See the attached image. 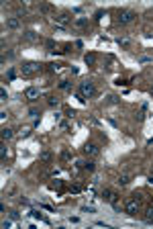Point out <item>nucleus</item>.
<instances>
[{
  "mask_svg": "<svg viewBox=\"0 0 153 229\" xmlns=\"http://www.w3.org/2000/svg\"><path fill=\"white\" fill-rule=\"evenodd\" d=\"M25 39H27V41H37V39H39V33H35V31H27V33H25Z\"/></svg>",
  "mask_w": 153,
  "mask_h": 229,
  "instance_id": "f8f14e48",
  "label": "nucleus"
},
{
  "mask_svg": "<svg viewBox=\"0 0 153 229\" xmlns=\"http://www.w3.org/2000/svg\"><path fill=\"white\" fill-rule=\"evenodd\" d=\"M126 213L131 217H135L139 213V201H137V198H131V201L126 202Z\"/></svg>",
  "mask_w": 153,
  "mask_h": 229,
  "instance_id": "39448f33",
  "label": "nucleus"
},
{
  "mask_svg": "<svg viewBox=\"0 0 153 229\" xmlns=\"http://www.w3.org/2000/svg\"><path fill=\"white\" fill-rule=\"evenodd\" d=\"M135 16H137V13L135 10H131V8H125V10H120L119 16H116V20H119L120 25H129V23H133Z\"/></svg>",
  "mask_w": 153,
  "mask_h": 229,
  "instance_id": "f03ea898",
  "label": "nucleus"
},
{
  "mask_svg": "<svg viewBox=\"0 0 153 229\" xmlns=\"http://www.w3.org/2000/svg\"><path fill=\"white\" fill-rule=\"evenodd\" d=\"M55 20H57V23H61V25H67L72 19H69V13H59L57 16H55Z\"/></svg>",
  "mask_w": 153,
  "mask_h": 229,
  "instance_id": "6e6552de",
  "label": "nucleus"
},
{
  "mask_svg": "<svg viewBox=\"0 0 153 229\" xmlns=\"http://www.w3.org/2000/svg\"><path fill=\"white\" fill-rule=\"evenodd\" d=\"M80 94L84 96V98H92V96H96V88H94L92 82H82L80 84Z\"/></svg>",
  "mask_w": 153,
  "mask_h": 229,
  "instance_id": "7ed1b4c3",
  "label": "nucleus"
},
{
  "mask_svg": "<svg viewBox=\"0 0 153 229\" xmlns=\"http://www.w3.org/2000/svg\"><path fill=\"white\" fill-rule=\"evenodd\" d=\"M106 98H108V102H110V104H116V102H119V98H116L114 94H108Z\"/></svg>",
  "mask_w": 153,
  "mask_h": 229,
  "instance_id": "aec40b11",
  "label": "nucleus"
},
{
  "mask_svg": "<svg viewBox=\"0 0 153 229\" xmlns=\"http://www.w3.org/2000/svg\"><path fill=\"white\" fill-rule=\"evenodd\" d=\"M116 192H114V190H110V188H104L102 190V194H100V198H102V201L104 202H116Z\"/></svg>",
  "mask_w": 153,
  "mask_h": 229,
  "instance_id": "20e7f679",
  "label": "nucleus"
},
{
  "mask_svg": "<svg viewBox=\"0 0 153 229\" xmlns=\"http://www.w3.org/2000/svg\"><path fill=\"white\" fill-rule=\"evenodd\" d=\"M6 154H8V151H6V147H0V158H2V160L6 158Z\"/></svg>",
  "mask_w": 153,
  "mask_h": 229,
  "instance_id": "b1692460",
  "label": "nucleus"
},
{
  "mask_svg": "<svg viewBox=\"0 0 153 229\" xmlns=\"http://www.w3.org/2000/svg\"><path fill=\"white\" fill-rule=\"evenodd\" d=\"M39 88H35V86H31V88H27V90H25V96H27V100H37V98H39Z\"/></svg>",
  "mask_w": 153,
  "mask_h": 229,
  "instance_id": "0eeeda50",
  "label": "nucleus"
},
{
  "mask_svg": "<svg viewBox=\"0 0 153 229\" xmlns=\"http://www.w3.org/2000/svg\"><path fill=\"white\" fill-rule=\"evenodd\" d=\"M43 70V64H37V61H27V64H23L20 66V74L23 76H33L37 72Z\"/></svg>",
  "mask_w": 153,
  "mask_h": 229,
  "instance_id": "f257e3e1",
  "label": "nucleus"
},
{
  "mask_svg": "<svg viewBox=\"0 0 153 229\" xmlns=\"http://www.w3.org/2000/svg\"><path fill=\"white\" fill-rule=\"evenodd\" d=\"M39 111H37V108H31V111H29V117H35V119H37V117H39Z\"/></svg>",
  "mask_w": 153,
  "mask_h": 229,
  "instance_id": "412c9836",
  "label": "nucleus"
},
{
  "mask_svg": "<svg viewBox=\"0 0 153 229\" xmlns=\"http://www.w3.org/2000/svg\"><path fill=\"white\" fill-rule=\"evenodd\" d=\"M59 88H61V90H69V88H72V82H69V80H61L59 82Z\"/></svg>",
  "mask_w": 153,
  "mask_h": 229,
  "instance_id": "a211bd4d",
  "label": "nucleus"
},
{
  "mask_svg": "<svg viewBox=\"0 0 153 229\" xmlns=\"http://www.w3.org/2000/svg\"><path fill=\"white\" fill-rule=\"evenodd\" d=\"M45 47L49 49V51H53V47H55V43H53V39H47V43H45Z\"/></svg>",
  "mask_w": 153,
  "mask_h": 229,
  "instance_id": "6ab92c4d",
  "label": "nucleus"
},
{
  "mask_svg": "<svg viewBox=\"0 0 153 229\" xmlns=\"http://www.w3.org/2000/svg\"><path fill=\"white\" fill-rule=\"evenodd\" d=\"M151 94H153V88H151Z\"/></svg>",
  "mask_w": 153,
  "mask_h": 229,
  "instance_id": "2f4dec72",
  "label": "nucleus"
},
{
  "mask_svg": "<svg viewBox=\"0 0 153 229\" xmlns=\"http://www.w3.org/2000/svg\"><path fill=\"white\" fill-rule=\"evenodd\" d=\"M47 104H49L51 108L59 107V98H57V96H49V98H47Z\"/></svg>",
  "mask_w": 153,
  "mask_h": 229,
  "instance_id": "9b49d317",
  "label": "nucleus"
},
{
  "mask_svg": "<svg viewBox=\"0 0 153 229\" xmlns=\"http://www.w3.org/2000/svg\"><path fill=\"white\" fill-rule=\"evenodd\" d=\"M82 166H84L88 172H94V170H96V164H94L92 160H88V162H82Z\"/></svg>",
  "mask_w": 153,
  "mask_h": 229,
  "instance_id": "4468645a",
  "label": "nucleus"
},
{
  "mask_svg": "<svg viewBox=\"0 0 153 229\" xmlns=\"http://www.w3.org/2000/svg\"><path fill=\"white\" fill-rule=\"evenodd\" d=\"M145 221H147V223H153V207H149V209H147V213H145Z\"/></svg>",
  "mask_w": 153,
  "mask_h": 229,
  "instance_id": "f3484780",
  "label": "nucleus"
},
{
  "mask_svg": "<svg viewBox=\"0 0 153 229\" xmlns=\"http://www.w3.org/2000/svg\"><path fill=\"white\" fill-rule=\"evenodd\" d=\"M57 70V64H49V72H55Z\"/></svg>",
  "mask_w": 153,
  "mask_h": 229,
  "instance_id": "cd10ccee",
  "label": "nucleus"
},
{
  "mask_svg": "<svg viewBox=\"0 0 153 229\" xmlns=\"http://www.w3.org/2000/svg\"><path fill=\"white\" fill-rule=\"evenodd\" d=\"M41 10H43V13H49V10H51V6H47V4H43V6H41Z\"/></svg>",
  "mask_w": 153,
  "mask_h": 229,
  "instance_id": "c85d7f7f",
  "label": "nucleus"
},
{
  "mask_svg": "<svg viewBox=\"0 0 153 229\" xmlns=\"http://www.w3.org/2000/svg\"><path fill=\"white\" fill-rule=\"evenodd\" d=\"M39 160L41 162H45V164H49L51 160H53V155H51V151H43V154L39 155Z\"/></svg>",
  "mask_w": 153,
  "mask_h": 229,
  "instance_id": "9d476101",
  "label": "nucleus"
},
{
  "mask_svg": "<svg viewBox=\"0 0 153 229\" xmlns=\"http://www.w3.org/2000/svg\"><path fill=\"white\" fill-rule=\"evenodd\" d=\"M84 61H86L88 66H94V64H96V55H94V53H88L86 57H84Z\"/></svg>",
  "mask_w": 153,
  "mask_h": 229,
  "instance_id": "2eb2a0df",
  "label": "nucleus"
},
{
  "mask_svg": "<svg viewBox=\"0 0 153 229\" xmlns=\"http://www.w3.org/2000/svg\"><path fill=\"white\" fill-rule=\"evenodd\" d=\"M119 45H123V47H126V45H129V41H126V39H119Z\"/></svg>",
  "mask_w": 153,
  "mask_h": 229,
  "instance_id": "bb28decb",
  "label": "nucleus"
},
{
  "mask_svg": "<svg viewBox=\"0 0 153 229\" xmlns=\"http://www.w3.org/2000/svg\"><path fill=\"white\" fill-rule=\"evenodd\" d=\"M6 78H8V80H12V78H14V70H8V74H6Z\"/></svg>",
  "mask_w": 153,
  "mask_h": 229,
  "instance_id": "a878e982",
  "label": "nucleus"
},
{
  "mask_svg": "<svg viewBox=\"0 0 153 229\" xmlns=\"http://www.w3.org/2000/svg\"><path fill=\"white\" fill-rule=\"evenodd\" d=\"M0 137H2V139H10V137H12V129H2V131H0Z\"/></svg>",
  "mask_w": 153,
  "mask_h": 229,
  "instance_id": "ddd939ff",
  "label": "nucleus"
},
{
  "mask_svg": "<svg viewBox=\"0 0 153 229\" xmlns=\"http://www.w3.org/2000/svg\"><path fill=\"white\" fill-rule=\"evenodd\" d=\"M0 98H2V100H6V98H8V94H6V90H4V88H0Z\"/></svg>",
  "mask_w": 153,
  "mask_h": 229,
  "instance_id": "4be33fe9",
  "label": "nucleus"
},
{
  "mask_svg": "<svg viewBox=\"0 0 153 229\" xmlns=\"http://www.w3.org/2000/svg\"><path fill=\"white\" fill-rule=\"evenodd\" d=\"M82 211L84 213H94V207H82Z\"/></svg>",
  "mask_w": 153,
  "mask_h": 229,
  "instance_id": "393cba45",
  "label": "nucleus"
},
{
  "mask_svg": "<svg viewBox=\"0 0 153 229\" xmlns=\"http://www.w3.org/2000/svg\"><path fill=\"white\" fill-rule=\"evenodd\" d=\"M10 225H12V223H10V221H2V227H4V229H8V227H10Z\"/></svg>",
  "mask_w": 153,
  "mask_h": 229,
  "instance_id": "c756f323",
  "label": "nucleus"
},
{
  "mask_svg": "<svg viewBox=\"0 0 153 229\" xmlns=\"http://www.w3.org/2000/svg\"><path fill=\"white\" fill-rule=\"evenodd\" d=\"M86 23H88L86 19H78V23H76V25H78V27H86Z\"/></svg>",
  "mask_w": 153,
  "mask_h": 229,
  "instance_id": "5701e85b",
  "label": "nucleus"
},
{
  "mask_svg": "<svg viewBox=\"0 0 153 229\" xmlns=\"http://www.w3.org/2000/svg\"><path fill=\"white\" fill-rule=\"evenodd\" d=\"M84 154L86 155H92V158H96V155L100 154V149H98V145H94V143H86V145H84Z\"/></svg>",
  "mask_w": 153,
  "mask_h": 229,
  "instance_id": "423d86ee",
  "label": "nucleus"
},
{
  "mask_svg": "<svg viewBox=\"0 0 153 229\" xmlns=\"http://www.w3.org/2000/svg\"><path fill=\"white\" fill-rule=\"evenodd\" d=\"M116 182H119L120 186H126V184L131 182V178H129V176H126V174H123V176H120V178H119V180H116Z\"/></svg>",
  "mask_w": 153,
  "mask_h": 229,
  "instance_id": "dca6fc26",
  "label": "nucleus"
},
{
  "mask_svg": "<svg viewBox=\"0 0 153 229\" xmlns=\"http://www.w3.org/2000/svg\"><path fill=\"white\" fill-rule=\"evenodd\" d=\"M20 27V20L16 19V16H10V19L6 20V29H19Z\"/></svg>",
  "mask_w": 153,
  "mask_h": 229,
  "instance_id": "1a4fd4ad",
  "label": "nucleus"
},
{
  "mask_svg": "<svg viewBox=\"0 0 153 229\" xmlns=\"http://www.w3.org/2000/svg\"><path fill=\"white\" fill-rule=\"evenodd\" d=\"M61 129H69V123H67V121H61Z\"/></svg>",
  "mask_w": 153,
  "mask_h": 229,
  "instance_id": "7c9ffc66",
  "label": "nucleus"
}]
</instances>
